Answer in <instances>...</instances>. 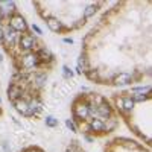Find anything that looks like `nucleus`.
Returning <instances> with one entry per match:
<instances>
[{
    "instance_id": "obj_1",
    "label": "nucleus",
    "mask_w": 152,
    "mask_h": 152,
    "mask_svg": "<svg viewBox=\"0 0 152 152\" xmlns=\"http://www.w3.org/2000/svg\"><path fill=\"white\" fill-rule=\"evenodd\" d=\"M40 66V59H38L37 53L34 52H24L20 56V70L21 72H29L35 67Z\"/></svg>"
},
{
    "instance_id": "obj_2",
    "label": "nucleus",
    "mask_w": 152,
    "mask_h": 152,
    "mask_svg": "<svg viewBox=\"0 0 152 152\" xmlns=\"http://www.w3.org/2000/svg\"><path fill=\"white\" fill-rule=\"evenodd\" d=\"M73 114L76 119L79 120H85L90 116V107H88L87 100H76L73 105Z\"/></svg>"
},
{
    "instance_id": "obj_3",
    "label": "nucleus",
    "mask_w": 152,
    "mask_h": 152,
    "mask_svg": "<svg viewBox=\"0 0 152 152\" xmlns=\"http://www.w3.org/2000/svg\"><path fill=\"white\" fill-rule=\"evenodd\" d=\"M8 26H9L11 29H14L17 34H18V32H23V34H24V32L28 31V23H26V20H24V17H23L21 14L11 15Z\"/></svg>"
},
{
    "instance_id": "obj_4",
    "label": "nucleus",
    "mask_w": 152,
    "mask_h": 152,
    "mask_svg": "<svg viewBox=\"0 0 152 152\" xmlns=\"http://www.w3.org/2000/svg\"><path fill=\"white\" fill-rule=\"evenodd\" d=\"M35 44H37L35 37L31 35V34H28V32H24V34H21V35L18 37L17 46H18L20 49H23L24 52H32L34 47H35Z\"/></svg>"
},
{
    "instance_id": "obj_5",
    "label": "nucleus",
    "mask_w": 152,
    "mask_h": 152,
    "mask_svg": "<svg viewBox=\"0 0 152 152\" xmlns=\"http://www.w3.org/2000/svg\"><path fill=\"white\" fill-rule=\"evenodd\" d=\"M3 43L8 46V47H12V46H15L18 43V34L14 31V29H11L9 26H6L3 29Z\"/></svg>"
},
{
    "instance_id": "obj_6",
    "label": "nucleus",
    "mask_w": 152,
    "mask_h": 152,
    "mask_svg": "<svg viewBox=\"0 0 152 152\" xmlns=\"http://www.w3.org/2000/svg\"><path fill=\"white\" fill-rule=\"evenodd\" d=\"M132 82V76L129 73H126V72H120L117 73L116 76H114V79H113V84L114 85H117V87H125V85H129Z\"/></svg>"
},
{
    "instance_id": "obj_7",
    "label": "nucleus",
    "mask_w": 152,
    "mask_h": 152,
    "mask_svg": "<svg viewBox=\"0 0 152 152\" xmlns=\"http://www.w3.org/2000/svg\"><path fill=\"white\" fill-rule=\"evenodd\" d=\"M15 14V3L14 2H0V18L11 17Z\"/></svg>"
},
{
    "instance_id": "obj_8",
    "label": "nucleus",
    "mask_w": 152,
    "mask_h": 152,
    "mask_svg": "<svg viewBox=\"0 0 152 152\" xmlns=\"http://www.w3.org/2000/svg\"><path fill=\"white\" fill-rule=\"evenodd\" d=\"M111 107L107 100H102L99 105H96V114L100 119H110L111 117Z\"/></svg>"
},
{
    "instance_id": "obj_9",
    "label": "nucleus",
    "mask_w": 152,
    "mask_h": 152,
    "mask_svg": "<svg viewBox=\"0 0 152 152\" xmlns=\"http://www.w3.org/2000/svg\"><path fill=\"white\" fill-rule=\"evenodd\" d=\"M8 97L12 100V102H15L17 99L23 97V88H21V85L12 82V84L8 87Z\"/></svg>"
},
{
    "instance_id": "obj_10",
    "label": "nucleus",
    "mask_w": 152,
    "mask_h": 152,
    "mask_svg": "<svg viewBox=\"0 0 152 152\" xmlns=\"http://www.w3.org/2000/svg\"><path fill=\"white\" fill-rule=\"evenodd\" d=\"M43 110V104L40 102V99L38 97H34L31 102H29V110H28V116L26 117H32V116H37V114H40Z\"/></svg>"
},
{
    "instance_id": "obj_11",
    "label": "nucleus",
    "mask_w": 152,
    "mask_h": 152,
    "mask_svg": "<svg viewBox=\"0 0 152 152\" xmlns=\"http://www.w3.org/2000/svg\"><path fill=\"white\" fill-rule=\"evenodd\" d=\"M46 24L49 26V29L52 31V32H61L62 29H64L62 21H59L56 17H47L46 18Z\"/></svg>"
},
{
    "instance_id": "obj_12",
    "label": "nucleus",
    "mask_w": 152,
    "mask_h": 152,
    "mask_svg": "<svg viewBox=\"0 0 152 152\" xmlns=\"http://www.w3.org/2000/svg\"><path fill=\"white\" fill-rule=\"evenodd\" d=\"M14 107H15V110L20 113V114H23V116H28V110H29V102L26 99H23V97H20V99H17L15 102H14Z\"/></svg>"
},
{
    "instance_id": "obj_13",
    "label": "nucleus",
    "mask_w": 152,
    "mask_h": 152,
    "mask_svg": "<svg viewBox=\"0 0 152 152\" xmlns=\"http://www.w3.org/2000/svg\"><path fill=\"white\" fill-rule=\"evenodd\" d=\"M37 56H38V59H40V62H50V61H53V55H52V52H50L47 47H41L37 52Z\"/></svg>"
},
{
    "instance_id": "obj_14",
    "label": "nucleus",
    "mask_w": 152,
    "mask_h": 152,
    "mask_svg": "<svg viewBox=\"0 0 152 152\" xmlns=\"http://www.w3.org/2000/svg\"><path fill=\"white\" fill-rule=\"evenodd\" d=\"M46 81H47V73H44V72H38V73H35L34 75V85L35 87H38V88H41L44 84H46Z\"/></svg>"
},
{
    "instance_id": "obj_15",
    "label": "nucleus",
    "mask_w": 152,
    "mask_h": 152,
    "mask_svg": "<svg viewBox=\"0 0 152 152\" xmlns=\"http://www.w3.org/2000/svg\"><path fill=\"white\" fill-rule=\"evenodd\" d=\"M134 105H135V102L131 99V96L122 97V111L123 113H131L134 110Z\"/></svg>"
},
{
    "instance_id": "obj_16",
    "label": "nucleus",
    "mask_w": 152,
    "mask_h": 152,
    "mask_svg": "<svg viewBox=\"0 0 152 152\" xmlns=\"http://www.w3.org/2000/svg\"><path fill=\"white\" fill-rule=\"evenodd\" d=\"M76 70H78V73H87L88 70V62H87V56L85 55H81L78 58V67H76Z\"/></svg>"
},
{
    "instance_id": "obj_17",
    "label": "nucleus",
    "mask_w": 152,
    "mask_h": 152,
    "mask_svg": "<svg viewBox=\"0 0 152 152\" xmlns=\"http://www.w3.org/2000/svg\"><path fill=\"white\" fill-rule=\"evenodd\" d=\"M90 129L93 132H104L105 131V126H104V122L100 119H93L90 122Z\"/></svg>"
},
{
    "instance_id": "obj_18",
    "label": "nucleus",
    "mask_w": 152,
    "mask_h": 152,
    "mask_svg": "<svg viewBox=\"0 0 152 152\" xmlns=\"http://www.w3.org/2000/svg\"><path fill=\"white\" fill-rule=\"evenodd\" d=\"M96 12H97V5H88V6L84 9V20L93 17Z\"/></svg>"
},
{
    "instance_id": "obj_19",
    "label": "nucleus",
    "mask_w": 152,
    "mask_h": 152,
    "mask_svg": "<svg viewBox=\"0 0 152 152\" xmlns=\"http://www.w3.org/2000/svg\"><path fill=\"white\" fill-rule=\"evenodd\" d=\"M117 142H120L123 146H126L128 149H138V145L132 140H126V138H117Z\"/></svg>"
},
{
    "instance_id": "obj_20",
    "label": "nucleus",
    "mask_w": 152,
    "mask_h": 152,
    "mask_svg": "<svg viewBox=\"0 0 152 152\" xmlns=\"http://www.w3.org/2000/svg\"><path fill=\"white\" fill-rule=\"evenodd\" d=\"M151 97V93H148V94H138V93H134L132 96H131V99L134 100V102H145L146 99H149Z\"/></svg>"
},
{
    "instance_id": "obj_21",
    "label": "nucleus",
    "mask_w": 152,
    "mask_h": 152,
    "mask_svg": "<svg viewBox=\"0 0 152 152\" xmlns=\"http://www.w3.org/2000/svg\"><path fill=\"white\" fill-rule=\"evenodd\" d=\"M107 120H108V123H104L105 131H113V129L117 126V120H116V119H113V117H110V119H107Z\"/></svg>"
},
{
    "instance_id": "obj_22",
    "label": "nucleus",
    "mask_w": 152,
    "mask_h": 152,
    "mask_svg": "<svg viewBox=\"0 0 152 152\" xmlns=\"http://www.w3.org/2000/svg\"><path fill=\"white\" fill-rule=\"evenodd\" d=\"M44 122H46V126H49V128H55V126H58V119H55L53 116H47Z\"/></svg>"
},
{
    "instance_id": "obj_23",
    "label": "nucleus",
    "mask_w": 152,
    "mask_h": 152,
    "mask_svg": "<svg viewBox=\"0 0 152 152\" xmlns=\"http://www.w3.org/2000/svg\"><path fill=\"white\" fill-rule=\"evenodd\" d=\"M87 78L90 81H99V76H97V70H88L87 72Z\"/></svg>"
},
{
    "instance_id": "obj_24",
    "label": "nucleus",
    "mask_w": 152,
    "mask_h": 152,
    "mask_svg": "<svg viewBox=\"0 0 152 152\" xmlns=\"http://www.w3.org/2000/svg\"><path fill=\"white\" fill-rule=\"evenodd\" d=\"M62 76H64L66 79L73 78V72H72V69H69L67 66H64V67H62Z\"/></svg>"
},
{
    "instance_id": "obj_25",
    "label": "nucleus",
    "mask_w": 152,
    "mask_h": 152,
    "mask_svg": "<svg viewBox=\"0 0 152 152\" xmlns=\"http://www.w3.org/2000/svg\"><path fill=\"white\" fill-rule=\"evenodd\" d=\"M66 126L72 131V132H78V126H76L75 123H73V120H70V119H67L66 120Z\"/></svg>"
},
{
    "instance_id": "obj_26",
    "label": "nucleus",
    "mask_w": 152,
    "mask_h": 152,
    "mask_svg": "<svg viewBox=\"0 0 152 152\" xmlns=\"http://www.w3.org/2000/svg\"><path fill=\"white\" fill-rule=\"evenodd\" d=\"M32 31H35V32H37L38 35H41V34H43V32H41V29H40V28H38V26H37V24H32Z\"/></svg>"
},
{
    "instance_id": "obj_27",
    "label": "nucleus",
    "mask_w": 152,
    "mask_h": 152,
    "mask_svg": "<svg viewBox=\"0 0 152 152\" xmlns=\"http://www.w3.org/2000/svg\"><path fill=\"white\" fill-rule=\"evenodd\" d=\"M0 43H3V28L0 26Z\"/></svg>"
},
{
    "instance_id": "obj_28",
    "label": "nucleus",
    "mask_w": 152,
    "mask_h": 152,
    "mask_svg": "<svg viewBox=\"0 0 152 152\" xmlns=\"http://www.w3.org/2000/svg\"><path fill=\"white\" fill-rule=\"evenodd\" d=\"M64 43H67V44H73V40H72V38H64Z\"/></svg>"
},
{
    "instance_id": "obj_29",
    "label": "nucleus",
    "mask_w": 152,
    "mask_h": 152,
    "mask_svg": "<svg viewBox=\"0 0 152 152\" xmlns=\"http://www.w3.org/2000/svg\"><path fill=\"white\" fill-rule=\"evenodd\" d=\"M2 146H3V151H5V152H9V148H8V143H3Z\"/></svg>"
},
{
    "instance_id": "obj_30",
    "label": "nucleus",
    "mask_w": 152,
    "mask_h": 152,
    "mask_svg": "<svg viewBox=\"0 0 152 152\" xmlns=\"http://www.w3.org/2000/svg\"><path fill=\"white\" fill-rule=\"evenodd\" d=\"M26 152H38V151H37V149H35V148H31V149H28V151H26Z\"/></svg>"
},
{
    "instance_id": "obj_31",
    "label": "nucleus",
    "mask_w": 152,
    "mask_h": 152,
    "mask_svg": "<svg viewBox=\"0 0 152 152\" xmlns=\"http://www.w3.org/2000/svg\"><path fill=\"white\" fill-rule=\"evenodd\" d=\"M0 26H2V18H0Z\"/></svg>"
}]
</instances>
